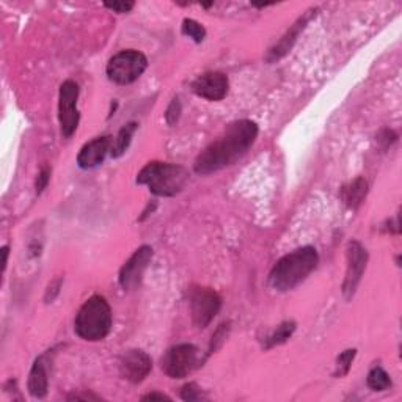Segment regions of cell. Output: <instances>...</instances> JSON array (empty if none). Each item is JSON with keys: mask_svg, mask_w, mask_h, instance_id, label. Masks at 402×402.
<instances>
[{"mask_svg": "<svg viewBox=\"0 0 402 402\" xmlns=\"http://www.w3.org/2000/svg\"><path fill=\"white\" fill-rule=\"evenodd\" d=\"M396 140H398V135L396 133H393L391 129H383L381 130V134L377 135V142L382 145L383 150L388 148V146H391Z\"/></svg>", "mask_w": 402, "mask_h": 402, "instance_id": "d4e9b609", "label": "cell"}, {"mask_svg": "<svg viewBox=\"0 0 402 402\" xmlns=\"http://www.w3.org/2000/svg\"><path fill=\"white\" fill-rule=\"evenodd\" d=\"M153 361L143 351H128L120 360V373L126 381L140 383L151 373Z\"/></svg>", "mask_w": 402, "mask_h": 402, "instance_id": "8fae6325", "label": "cell"}, {"mask_svg": "<svg viewBox=\"0 0 402 402\" xmlns=\"http://www.w3.org/2000/svg\"><path fill=\"white\" fill-rule=\"evenodd\" d=\"M181 112H182V107H181L180 98L172 99V103H170L168 109L165 112V120H167V123H168L170 126L176 125L177 120H180V117H181Z\"/></svg>", "mask_w": 402, "mask_h": 402, "instance_id": "7402d4cb", "label": "cell"}, {"mask_svg": "<svg viewBox=\"0 0 402 402\" xmlns=\"http://www.w3.org/2000/svg\"><path fill=\"white\" fill-rule=\"evenodd\" d=\"M189 181L187 170L167 162H150L137 176V182L146 185L158 197H173Z\"/></svg>", "mask_w": 402, "mask_h": 402, "instance_id": "277c9868", "label": "cell"}, {"mask_svg": "<svg viewBox=\"0 0 402 402\" xmlns=\"http://www.w3.org/2000/svg\"><path fill=\"white\" fill-rule=\"evenodd\" d=\"M192 90L197 96L207 100H222L228 93V77L223 73H206L192 83Z\"/></svg>", "mask_w": 402, "mask_h": 402, "instance_id": "7c38bea8", "label": "cell"}, {"mask_svg": "<svg viewBox=\"0 0 402 402\" xmlns=\"http://www.w3.org/2000/svg\"><path fill=\"white\" fill-rule=\"evenodd\" d=\"M313 13H316V10L308 11V14H304V16L299 18L296 24H292V27L288 30V32H286V34L283 35L282 40L278 41V43L274 46V48L269 51L267 57H266L269 63H274V61H278L280 58H283V57L286 56V53H288V52L292 49L294 43L297 41V36L300 35L302 30L305 29V26L308 24V21L311 19Z\"/></svg>", "mask_w": 402, "mask_h": 402, "instance_id": "5bb4252c", "label": "cell"}, {"mask_svg": "<svg viewBox=\"0 0 402 402\" xmlns=\"http://www.w3.org/2000/svg\"><path fill=\"white\" fill-rule=\"evenodd\" d=\"M182 34L185 36L192 38L195 43H201L206 38V30L200 24V22L193 19H184L182 22Z\"/></svg>", "mask_w": 402, "mask_h": 402, "instance_id": "44dd1931", "label": "cell"}, {"mask_svg": "<svg viewBox=\"0 0 402 402\" xmlns=\"http://www.w3.org/2000/svg\"><path fill=\"white\" fill-rule=\"evenodd\" d=\"M294 331H296V322L286 321V322L280 324L274 334L267 338L266 349H270V347H275V346H280V344L286 343L292 336Z\"/></svg>", "mask_w": 402, "mask_h": 402, "instance_id": "ac0fdd59", "label": "cell"}, {"mask_svg": "<svg viewBox=\"0 0 402 402\" xmlns=\"http://www.w3.org/2000/svg\"><path fill=\"white\" fill-rule=\"evenodd\" d=\"M181 399L192 402V401L205 399V396H203V391H201V388H198L197 383H187L181 390Z\"/></svg>", "mask_w": 402, "mask_h": 402, "instance_id": "603a6c76", "label": "cell"}, {"mask_svg": "<svg viewBox=\"0 0 402 402\" xmlns=\"http://www.w3.org/2000/svg\"><path fill=\"white\" fill-rule=\"evenodd\" d=\"M2 254H4V264H2V267H4V270L6 269V264H9V247H4L2 249Z\"/></svg>", "mask_w": 402, "mask_h": 402, "instance_id": "f1b7e54d", "label": "cell"}, {"mask_svg": "<svg viewBox=\"0 0 402 402\" xmlns=\"http://www.w3.org/2000/svg\"><path fill=\"white\" fill-rule=\"evenodd\" d=\"M368 193V182L363 177H357L341 189V198L344 205L351 210H357Z\"/></svg>", "mask_w": 402, "mask_h": 402, "instance_id": "2e32d148", "label": "cell"}, {"mask_svg": "<svg viewBox=\"0 0 402 402\" xmlns=\"http://www.w3.org/2000/svg\"><path fill=\"white\" fill-rule=\"evenodd\" d=\"M110 329L112 310L104 297H90L76 314L74 330L85 341H100L109 335Z\"/></svg>", "mask_w": 402, "mask_h": 402, "instance_id": "3957f363", "label": "cell"}, {"mask_svg": "<svg viewBox=\"0 0 402 402\" xmlns=\"http://www.w3.org/2000/svg\"><path fill=\"white\" fill-rule=\"evenodd\" d=\"M258 137L257 123L250 120H239L231 123L223 135L212 142L200 153L195 159V173L211 175L233 165L250 150Z\"/></svg>", "mask_w": 402, "mask_h": 402, "instance_id": "6da1fadb", "label": "cell"}, {"mask_svg": "<svg viewBox=\"0 0 402 402\" xmlns=\"http://www.w3.org/2000/svg\"><path fill=\"white\" fill-rule=\"evenodd\" d=\"M77 99H79V85L74 81L61 83L58 95V120L63 137H71L79 126V110H77Z\"/></svg>", "mask_w": 402, "mask_h": 402, "instance_id": "8992f818", "label": "cell"}, {"mask_svg": "<svg viewBox=\"0 0 402 402\" xmlns=\"http://www.w3.org/2000/svg\"><path fill=\"white\" fill-rule=\"evenodd\" d=\"M48 386H49L48 371H46L43 359H38L34 363V366L30 369L29 374V383H27L29 393L36 399H43L46 394H48Z\"/></svg>", "mask_w": 402, "mask_h": 402, "instance_id": "9a60e30c", "label": "cell"}, {"mask_svg": "<svg viewBox=\"0 0 402 402\" xmlns=\"http://www.w3.org/2000/svg\"><path fill=\"white\" fill-rule=\"evenodd\" d=\"M49 180H51V168H49V167L41 168V172L38 173L36 182H35V189H36L38 195H40V193H41L46 187H48Z\"/></svg>", "mask_w": 402, "mask_h": 402, "instance_id": "cb8c5ba5", "label": "cell"}, {"mask_svg": "<svg viewBox=\"0 0 402 402\" xmlns=\"http://www.w3.org/2000/svg\"><path fill=\"white\" fill-rule=\"evenodd\" d=\"M366 382H368L369 388L373 391H385L391 386L390 376L386 374V371H383L382 368H378V366L369 371Z\"/></svg>", "mask_w": 402, "mask_h": 402, "instance_id": "d6986e66", "label": "cell"}, {"mask_svg": "<svg viewBox=\"0 0 402 402\" xmlns=\"http://www.w3.org/2000/svg\"><path fill=\"white\" fill-rule=\"evenodd\" d=\"M151 259H153V249H151V247L143 245L138 250H135L133 257H130L125 262V266L121 267L120 284L123 286V289H125V291L134 289L135 286L140 283L145 270H146V267H148Z\"/></svg>", "mask_w": 402, "mask_h": 402, "instance_id": "30bf717a", "label": "cell"}, {"mask_svg": "<svg viewBox=\"0 0 402 402\" xmlns=\"http://www.w3.org/2000/svg\"><path fill=\"white\" fill-rule=\"evenodd\" d=\"M135 130H137V123H128L126 126H123L120 129V133L117 138H115V143L112 145V150H110L112 158H120L126 153Z\"/></svg>", "mask_w": 402, "mask_h": 402, "instance_id": "e0dca14e", "label": "cell"}, {"mask_svg": "<svg viewBox=\"0 0 402 402\" xmlns=\"http://www.w3.org/2000/svg\"><path fill=\"white\" fill-rule=\"evenodd\" d=\"M222 306V299L210 288H195L190 294L192 321L198 329H206L217 316Z\"/></svg>", "mask_w": 402, "mask_h": 402, "instance_id": "52a82bcc", "label": "cell"}, {"mask_svg": "<svg viewBox=\"0 0 402 402\" xmlns=\"http://www.w3.org/2000/svg\"><path fill=\"white\" fill-rule=\"evenodd\" d=\"M142 399L143 401H170V398L162 393H150V394H146V396H143Z\"/></svg>", "mask_w": 402, "mask_h": 402, "instance_id": "83f0119b", "label": "cell"}, {"mask_svg": "<svg viewBox=\"0 0 402 402\" xmlns=\"http://www.w3.org/2000/svg\"><path fill=\"white\" fill-rule=\"evenodd\" d=\"M355 355H357V351H355V349H347L341 355H339L338 360H336L335 373H334L335 377H344V376L349 374Z\"/></svg>", "mask_w": 402, "mask_h": 402, "instance_id": "ffe728a7", "label": "cell"}, {"mask_svg": "<svg viewBox=\"0 0 402 402\" xmlns=\"http://www.w3.org/2000/svg\"><path fill=\"white\" fill-rule=\"evenodd\" d=\"M104 6L115 13H129L134 9V4L133 2H113V4H104Z\"/></svg>", "mask_w": 402, "mask_h": 402, "instance_id": "4316f807", "label": "cell"}, {"mask_svg": "<svg viewBox=\"0 0 402 402\" xmlns=\"http://www.w3.org/2000/svg\"><path fill=\"white\" fill-rule=\"evenodd\" d=\"M318 261L319 254L314 247H300L277 261L269 275L270 286L280 292L294 289L306 280V277L318 266Z\"/></svg>", "mask_w": 402, "mask_h": 402, "instance_id": "7a4b0ae2", "label": "cell"}, {"mask_svg": "<svg viewBox=\"0 0 402 402\" xmlns=\"http://www.w3.org/2000/svg\"><path fill=\"white\" fill-rule=\"evenodd\" d=\"M110 150V137H98L85 145L77 154V165L83 170L95 168L99 164H103L107 153Z\"/></svg>", "mask_w": 402, "mask_h": 402, "instance_id": "4fadbf2b", "label": "cell"}, {"mask_svg": "<svg viewBox=\"0 0 402 402\" xmlns=\"http://www.w3.org/2000/svg\"><path fill=\"white\" fill-rule=\"evenodd\" d=\"M146 66H148V60L142 52L128 49L113 56L105 71L112 82L118 85H129L145 73Z\"/></svg>", "mask_w": 402, "mask_h": 402, "instance_id": "5b68a950", "label": "cell"}, {"mask_svg": "<svg viewBox=\"0 0 402 402\" xmlns=\"http://www.w3.org/2000/svg\"><path fill=\"white\" fill-rule=\"evenodd\" d=\"M227 334H228V324H223V326H220V329H219L217 331H215L214 336H212L211 347H210V354H212L223 341H225Z\"/></svg>", "mask_w": 402, "mask_h": 402, "instance_id": "484cf974", "label": "cell"}, {"mask_svg": "<svg viewBox=\"0 0 402 402\" xmlns=\"http://www.w3.org/2000/svg\"><path fill=\"white\" fill-rule=\"evenodd\" d=\"M368 264V252L360 242L352 241L347 245V270L343 283V292L346 299H351L361 282L363 272Z\"/></svg>", "mask_w": 402, "mask_h": 402, "instance_id": "9c48e42d", "label": "cell"}, {"mask_svg": "<svg viewBox=\"0 0 402 402\" xmlns=\"http://www.w3.org/2000/svg\"><path fill=\"white\" fill-rule=\"evenodd\" d=\"M198 352L192 344H177L162 359V369L172 378H184L197 366Z\"/></svg>", "mask_w": 402, "mask_h": 402, "instance_id": "ba28073f", "label": "cell"}]
</instances>
